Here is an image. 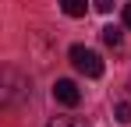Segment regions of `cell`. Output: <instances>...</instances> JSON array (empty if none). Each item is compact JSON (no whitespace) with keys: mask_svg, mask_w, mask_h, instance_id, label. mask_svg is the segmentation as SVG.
Returning a JSON list of instances; mask_svg holds the SVG:
<instances>
[{"mask_svg":"<svg viewBox=\"0 0 131 127\" xmlns=\"http://www.w3.org/2000/svg\"><path fill=\"white\" fill-rule=\"evenodd\" d=\"M67 57H71V64H74V71H78V74H85V78H103V71H106L103 60H99V53H96V49H89V46H82V42H78V46H71V53H67Z\"/></svg>","mask_w":131,"mask_h":127,"instance_id":"1","label":"cell"},{"mask_svg":"<svg viewBox=\"0 0 131 127\" xmlns=\"http://www.w3.org/2000/svg\"><path fill=\"white\" fill-rule=\"evenodd\" d=\"M46 127H89V124L82 120V117H53Z\"/></svg>","mask_w":131,"mask_h":127,"instance_id":"5","label":"cell"},{"mask_svg":"<svg viewBox=\"0 0 131 127\" xmlns=\"http://www.w3.org/2000/svg\"><path fill=\"white\" fill-rule=\"evenodd\" d=\"M89 7V0H60V11H64L67 18H82Z\"/></svg>","mask_w":131,"mask_h":127,"instance_id":"3","label":"cell"},{"mask_svg":"<svg viewBox=\"0 0 131 127\" xmlns=\"http://www.w3.org/2000/svg\"><path fill=\"white\" fill-rule=\"evenodd\" d=\"M53 99H57L60 106H78V103H82V92H78L74 81L60 78V81H53Z\"/></svg>","mask_w":131,"mask_h":127,"instance_id":"2","label":"cell"},{"mask_svg":"<svg viewBox=\"0 0 131 127\" xmlns=\"http://www.w3.org/2000/svg\"><path fill=\"white\" fill-rule=\"evenodd\" d=\"M92 7H96L99 14H110V11H113V0H92Z\"/></svg>","mask_w":131,"mask_h":127,"instance_id":"7","label":"cell"},{"mask_svg":"<svg viewBox=\"0 0 131 127\" xmlns=\"http://www.w3.org/2000/svg\"><path fill=\"white\" fill-rule=\"evenodd\" d=\"M103 42L113 46V49H121V46H124V32H121V28H113V25H106V28H103Z\"/></svg>","mask_w":131,"mask_h":127,"instance_id":"4","label":"cell"},{"mask_svg":"<svg viewBox=\"0 0 131 127\" xmlns=\"http://www.w3.org/2000/svg\"><path fill=\"white\" fill-rule=\"evenodd\" d=\"M113 117H117V124H131V103H117Z\"/></svg>","mask_w":131,"mask_h":127,"instance_id":"6","label":"cell"},{"mask_svg":"<svg viewBox=\"0 0 131 127\" xmlns=\"http://www.w3.org/2000/svg\"><path fill=\"white\" fill-rule=\"evenodd\" d=\"M124 28H131V4H124Z\"/></svg>","mask_w":131,"mask_h":127,"instance_id":"8","label":"cell"}]
</instances>
